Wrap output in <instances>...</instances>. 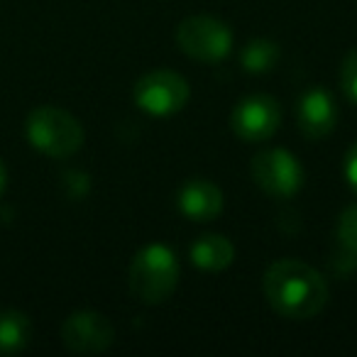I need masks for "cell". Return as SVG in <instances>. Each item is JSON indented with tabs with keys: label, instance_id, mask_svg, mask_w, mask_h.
<instances>
[{
	"label": "cell",
	"instance_id": "cell-1",
	"mask_svg": "<svg viewBox=\"0 0 357 357\" xmlns=\"http://www.w3.org/2000/svg\"><path fill=\"white\" fill-rule=\"evenodd\" d=\"M269 306L289 321H308L328 303V284L311 264L298 259H279L269 264L262 279Z\"/></svg>",
	"mask_w": 357,
	"mask_h": 357
},
{
	"label": "cell",
	"instance_id": "cell-2",
	"mask_svg": "<svg viewBox=\"0 0 357 357\" xmlns=\"http://www.w3.org/2000/svg\"><path fill=\"white\" fill-rule=\"evenodd\" d=\"M178 259L167 245L152 243L132 257L128 269V284L135 298L147 306L164 303L178 284Z\"/></svg>",
	"mask_w": 357,
	"mask_h": 357
},
{
	"label": "cell",
	"instance_id": "cell-3",
	"mask_svg": "<svg viewBox=\"0 0 357 357\" xmlns=\"http://www.w3.org/2000/svg\"><path fill=\"white\" fill-rule=\"evenodd\" d=\"M25 135L37 152L52 159H66L84 144V128L71 113L56 105L35 108L27 118Z\"/></svg>",
	"mask_w": 357,
	"mask_h": 357
},
{
	"label": "cell",
	"instance_id": "cell-4",
	"mask_svg": "<svg viewBox=\"0 0 357 357\" xmlns=\"http://www.w3.org/2000/svg\"><path fill=\"white\" fill-rule=\"evenodd\" d=\"M176 45L186 56L201 64H218L233 50V32L223 20L211 15H194L178 22Z\"/></svg>",
	"mask_w": 357,
	"mask_h": 357
},
{
	"label": "cell",
	"instance_id": "cell-5",
	"mask_svg": "<svg viewBox=\"0 0 357 357\" xmlns=\"http://www.w3.org/2000/svg\"><path fill=\"white\" fill-rule=\"evenodd\" d=\"M135 103L152 118H169L184 110L189 103V84L181 74L169 69H154L139 76L135 84Z\"/></svg>",
	"mask_w": 357,
	"mask_h": 357
},
{
	"label": "cell",
	"instance_id": "cell-6",
	"mask_svg": "<svg viewBox=\"0 0 357 357\" xmlns=\"http://www.w3.org/2000/svg\"><path fill=\"white\" fill-rule=\"evenodd\" d=\"M250 172H252L255 184L274 199H289L303 186L301 164L287 149H262L252 157Z\"/></svg>",
	"mask_w": 357,
	"mask_h": 357
},
{
	"label": "cell",
	"instance_id": "cell-7",
	"mask_svg": "<svg viewBox=\"0 0 357 357\" xmlns=\"http://www.w3.org/2000/svg\"><path fill=\"white\" fill-rule=\"evenodd\" d=\"M282 125V108L277 98L267 93H255L243 98L233 108L230 128L245 142H267Z\"/></svg>",
	"mask_w": 357,
	"mask_h": 357
},
{
	"label": "cell",
	"instance_id": "cell-8",
	"mask_svg": "<svg viewBox=\"0 0 357 357\" xmlns=\"http://www.w3.org/2000/svg\"><path fill=\"white\" fill-rule=\"evenodd\" d=\"M61 340L74 355H100L115 342V328L98 311H76L61 326Z\"/></svg>",
	"mask_w": 357,
	"mask_h": 357
},
{
	"label": "cell",
	"instance_id": "cell-9",
	"mask_svg": "<svg viewBox=\"0 0 357 357\" xmlns=\"http://www.w3.org/2000/svg\"><path fill=\"white\" fill-rule=\"evenodd\" d=\"M223 191L208 178H189L176 191V208L194 223H211L223 213Z\"/></svg>",
	"mask_w": 357,
	"mask_h": 357
},
{
	"label": "cell",
	"instance_id": "cell-10",
	"mask_svg": "<svg viewBox=\"0 0 357 357\" xmlns=\"http://www.w3.org/2000/svg\"><path fill=\"white\" fill-rule=\"evenodd\" d=\"M296 123L308 139L328 137L337 125L335 98L326 89H308L296 103Z\"/></svg>",
	"mask_w": 357,
	"mask_h": 357
},
{
	"label": "cell",
	"instance_id": "cell-11",
	"mask_svg": "<svg viewBox=\"0 0 357 357\" xmlns=\"http://www.w3.org/2000/svg\"><path fill=\"white\" fill-rule=\"evenodd\" d=\"M191 264L201 272H223L233 264L235 248L225 235H201L189 250Z\"/></svg>",
	"mask_w": 357,
	"mask_h": 357
},
{
	"label": "cell",
	"instance_id": "cell-12",
	"mask_svg": "<svg viewBox=\"0 0 357 357\" xmlns=\"http://www.w3.org/2000/svg\"><path fill=\"white\" fill-rule=\"evenodd\" d=\"M32 340V321L27 313L6 308L0 311V355L10 357L22 352Z\"/></svg>",
	"mask_w": 357,
	"mask_h": 357
},
{
	"label": "cell",
	"instance_id": "cell-13",
	"mask_svg": "<svg viewBox=\"0 0 357 357\" xmlns=\"http://www.w3.org/2000/svg\"><path fill=\"white\" fill-rule=\"evenodd\" d=\"M282 50L274 40H264V37H255L240 52V66H243L248 74H267L277 66Z\"/></svg>",
	"mask_w": 357,
	"mask_h": 357
},
{
	"label": "cell",
	"instance_id": "cell-14",
	"mask_svg": "<svg viewBox=\"0 0 357 357\" xmlns=\"http://www.w3.org/2000/svg\"><path fill=\"white\" fill-rule=\"evenodd\" d=\"M337 238L342 248L357 257V204L347 206L337 218Z\"/></svg>",
	"mask_w": 357,
	"mask_h": 357
},
{
	"label": "cell",
	"instance_id": "cell-15",
	"mask_svg": "<svg viewBox=\"0 0 357 357\" xmlns=\"http://www.w3.org/2000/svg\"><path fill=\"white\" fill-rule=\"evenodd\" d=\"M340 89L350 103L357 105V50L342 59L340 64Z\"/></svg>",
	"mask_w": 357,
	"mask_h": 357
},
{
	"label": "cell",
	"instance_id": "cell-16",
	"mask_svg": "<svg viewBox=\"0 0 357 357\" xmlns=\"http://www.w3.org/2000/svg\"><path fill=\"white\" fill-rule=\"evenodd\" d=\"M345 178L347 184H350V189L357 194V142L345 154Z\"/></svg>",
	"mask_w": 357,
	"mask_h": 357
},
{
	"label": "cell",
	"instance_id": "cell-17",
	"mask_svg": "<svg viewBox=\"0 0 357 357\" xmlns=\"http://www.w3.org/2000/svg\"><path fill=\"white\" fill-rule=\"evenodd\" d=\"M6 186H8V169L3 164V159H0V196L6 194Z\"/></svg>",
	"mask_w": 357,
	"mask_h": 357
}]
</instances>
